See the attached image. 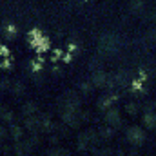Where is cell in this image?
Masks as SVG:
<instances>
[{
	"mask_svg": "<svg viewBox=\"0 0 156 156\" xmlns=\"http://www.w3.org/2000/svg\"><path fill=\"white\" fill-rule=\"evenodd\" d=\"M125 136H127V140H129L133 145H140V144L145 142V133H144V129H140V127H136V125L129 127V129L125 131Z\"/></svg>",
	"mask_w": 156,
	"mask_h": 156,
	"instance_id": "6da1fadb",
	"label": "cell"
},
{
	"mask_svg": "<svg viewBox=\"0 0 156 156\" xmlns=\"http://www.w3.org/2000/svg\"><path fill=\"white\" fill-rule=\"evenodd\" d=\"M105 122L111 123V125H120V111H118L116 107L107 109V113H105Z\"/></svg>",
	"mask_w": 156,
	"mask_h": 156,
	"instance_id": "7a4b0ae2",
	"label": "cell"
},
{
	"mask_svg": "<svg viewBox=\"0 0 156 156\" xmlns=\"http://www.w3.org/2000/svg\"><path fill=\"white\" fill-rule=\"evenodd\" d=\"M107 82H109V76H107V73H104V71L94 73L93 78H91V83H93V85H96V87H102V85H105Z\"/></svg>",
	"mask_w": 156,
	"mask_h": 156,
	"instance_id": "3957f363",
	"label": "cell"
},
{
	"mask_svg": "<svg viewBox=\"0 0 156 156\" xmlns=\"http://www.w3.org/2000/svg\"><path fill=\"white\" fill-rule=\"evenodd\" d=\"M2 29H4V33H5V37H7V38H15V37L18 35V27H16V24H15V22H5Z\"/></svg>",
	"mask_w": 156,
	"mask_h": 156,
	"instance_id": "277c9868",
	"label": "cell"
},
{
	"mask_svg": "<svg viewBox=\"0 0 156 156\" xmlns=\"http://www.w3.org/2000/svg\"><path fill=\"white\" fill-rule=\"evenodd\" d=\"M9 134L18 142V140H22V136H24V129L20 127V125H16V123H13L11 125V129H9Z\"/></svg>",
	"mask_w": 156,
	"mask_h": 156,
	"instance_id": "5b68a950",
	"label": "cell"
},
{
	"mask_svg": "<svg viewBox=\"0 0 156 156\" xmlns=\"http://www.w3.org/2000/svg\"><path fill=\"white\" fill-rule=\"evenodd\" d=\"M144 123H145V127H149V129H154L156 127V115L154 113H145L144 115Z\"/></svg>",
	"mask_w": 156,
	"mask_h": 156,
	"instance_id": "8992f818",
	"label": "cell"
},
{
	"mask_svg": "<svg viewBox=\"0 0 156 156\" xmlns=\"http://www.w3.org/2000/svg\"><path fill=\"white\" fill-rule=\"evenodd\" d=\"M37 109H38V105H37L35 102H27V104H24L22 113H24L26 116H31V115H35V113H37Z\"/></svg>",
	"mask_w": 156,
	"mask_h": 156,
	"instance_id": "52a82bcc",
	"label": "cell"
},
{
	"mask_svg": "<svg viewBox=\"0 0 156 156\" xmlns=\"http://www.w3.org/2000/svg\"><path fill=\"white\" fill-rule=\"evenodd\" d=\"M116 98H118L116 94H105V96H102V98H100L98 105H100V107H111V104H113Z\"/></svg>",
	"mask_w": 156,
	"mask_h": 156,
	"instance_id": "ba28073f",
	"label": "cell"
},
{
	"mask_svg": "<svg viewBox=\"0 0 156 156\" xmlns=\"http://www.w3.org/2000/svg\"><path fill=\"white\" fill-rule=\"evenodd\" d=\"M42 37H44V35L40 33V29H31V31L27 33V38H29V42H31V45H37Z\"/></svg>",
	"mask_w": 156,
	"mask_h": 156,
	"instance_id": "9c48e42d",
	"label": "cell"
},
{
	"mask_svg": "<svg viewBox=\"0 0 156 156\" xmlns=\"http://www.w3.org/2000/svg\"><path fill=\"white\" fill-rule=\"evenodd\" d=\"M49 45H51L49 38H47V37H42L35 47H37V51H38V53H44V51H47V49H49Z\"/></svg>",
	"mask_w": 156,
	"mask_h": 156,
	"instance_id": "30bf717a",
	"label": "cell"
},
{
	"mask_svg": "<svg viewBox=\"0 0 156 156\" xmlns=\"http://www.w3.org/2000/svg\"><path fill=\"white\" fill-rule=\"evenodd\" d=\"M0 118L4 122H13V113L7 109V107H0Z\"/></svg>",
	"mask_w": 156,
	"mask_h": 156,
	"instance_id": "8fae6325",
	"label": "cell"
},
{
	"mask_svg": "<svg viewBox=\"0 0 156 156\" xmlns=\"http://www.w3.org/2000/svg\"><path fill=\"white\" fill-rule=\"evenodd\" d=\"M47 156H67V151L66 149H62V147H55V149H51Z\"/></svg>",
	"mask_w": 156,
	"mask_h": 156,
	"instance_id": "7c38bea8",
	"label": "cell"
},
{
	"mask_svg": "<svg viewBox=\"0 0 156 156\" xmlns=\"http://www.w3.org/2000/svg\"><path fill=\"white\" fill-rule=\"evenodd\" d=\"M100 134H102L104 138H111V136H113V129H109V127H102V129H100Z\"/></svg>",
	"mask_w": 156,
	"mask_h": 156,
	"instance_id": "4fadbf2b",
	"label": "cell"
},
{
	"mask_svg": "<svg viewBox=\"0 0 156 156\" xmlns=\"http://www.w3.org/2000/svg\"><path fill=\"white\" fill-rule=\"evenodd\" d=\"M42 62H44L42 58H40L38 62H33V66H31V69H33V71H38V69H42Z\"/></svg>",
	"mask_w": 156,
	"mask_h": 156,
	"instance_id": "5bb4252c",
	"label": "cell"
},
{
	"mask_svg": "<svg viewBox=\"0 0 156 156\" xmlns=\"http://www.w3.org/2000/svg\"><path fill=\"white\" fill-rule=\"evenodd\" d=\"M7 134H9V133H7V129H5L4 125H0V142H2V140L7 136Z\"/></svg>",
	"mask_w": 156,
	"mask_h": 156,
	"instance_id": "9a60e30c",
	"label": "cell"
},
{
	"mask_svg": "<svg viewBox=\"0 0 156 156\" xmlns=\"http://www.w3.org/2000/svg\"><path fill=\"white\" fill-rule=\"evenodd\" d=\"M0 55H2V56H7V55H9V49H7L5 45H0Z\"/></svg>",
	"mask_w": 156,
	"mask_h": 156,
	"instance_id": "2e32d148",
	"label": "cell"
},
{
	"mask_svg": "<svg viewBox=\"0 0 156 156\" xmlns=\"http://www.w3.org/2000/svg\"><path fill=\"white\" fill-rule=\"evenodd\" d=\"M76 51V45L75 44H69V53H75Z\"/></svg>",
	"mask_w": 156,
	"mask_h": 156,
	"instance_id": "e0dca14e",
	"label": "cell"
},
{
	"mask_svg": "<svg viewBox=\"0 0 156 156\" xmlns=\"http://www.w3.org/2000/svg\"><path fill=\"white\" fill-rule=\"evenodd\" d=\"M127 111H129V113H134V105H133V104H129V105H127Z\"/></svg>",
	"mask_w": 156,
	"mask_h": 156,
	"instance_id": "ac0fdd59",
	"label": "cell"
},
{
	"mask_svg": "<svg viewBox=\"0 0 156 156\" xmlns=\"http://www.w3.org/2000/svg\"><path fill=\"white\" fill-rule=\"evenodd\" d=\"M154 107H156V102H154Z\"/></svg>",
	"mask_w": 156,
	"mask_h": 156,
	"instance_id": "d6986e66",
	"label": "cell"
}]
</instances>
